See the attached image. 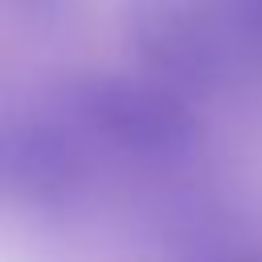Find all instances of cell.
Wrapping results in <instances>:
<instances>
[{
    "label": "cell",
    "mask_w": 262,
    "mask_h": 262,
    "mask_svg": "<svg viewBox=\"0 0 262 262\" xmlns=\"http://www.w3.org/2000/svg\"><path fill=\"white\" fill-rule=\"evenodd\" d=\"M86 135L98 156L127 164H180L201 147V119L188 94L160 78L70 74L53 90V106Z\"/></svg>",
    "instance_id": "6da1fadb"
},
{
    "label": "cell",
    "mask_w": 262,
    "mask_h": 262,
    "mask_svg": "<svg viewBox=\"0 0 262 262\" xmlns=\"http://www.w3.org/2000/svg\"><path fill=\"white\" fill-rule=\"evenodd\" d=\"M127 37L151 78L184 94L225 86L246 57L217 4L196 0H135L127 8Z\"/></svg>",
    "instance_id": "7a4b0ae2"
},
{
    "label": "cell",
    "mask_w": 262,
    "mask_h": 262,
    "mask_svg": "<svg viewBox=\"0 0 262 262\" xmlns=\"http://www.w3.org/2000/svg\"><path fill=\"white\" fill-rule=\"evenodd\" d=\"M98 151L57 111L0 123V196L29 209H70L90 192Z\"/></svg>",
    "instance_id": "3957f363"
},
{
    "label": "cell",
    "mask_w": 262,
    "mask_h": 262,
    "mask_svg": "<svg viewBox=\"0 0 262 262\" xmlns=\"http://www.w3.org/2000/svg\"><path fill=\"white\" fill-rule=\"evenodd\" d=\"M246 53H262V0H213Z\"/></svg>",
    "instance_id": "277c9868"
},
{
    "label": "cell",
    "mask_w": 262,
    "mask_h": 262,
    "mask_svg": "<svg viewBox=\"0 0 262 262\" xmlns=\"http://www.w3.org/2000/svg\"><path fill=\"white\" fill-rule=\"evenodd\" d=\"M0 4H4L16 20H25V25H41V29L70 20L74 8H78V0H0Z\"/></svg>",
    "instance_id": "5b68a950"
},
{
    "label": "cell",
    "mask_w": 262,
    "mask_h": 262,
    "mask_svg": "<svg viewBox=\"0 0 262 262\" xmlns=\"http://www.w3.org/2000/svg\"><path fill=\"white\" fill-rule=\"evenodd\" d=\"M201 262H262V250H217V254H205Z\"/></svg>",
    "instance_id": "8992f818"
}]
</instances>
